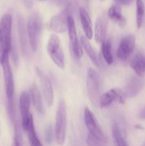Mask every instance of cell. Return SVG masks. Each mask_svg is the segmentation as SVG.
Returning a JSON list of instances; mask_svg holds the SVG:
<instances>
[{
    "label": "cell",
    "mask_w": 145,
    "mask_h": 146,
    "mask_svg": "<svg viewBox=\"0 0 145 146\" xmlns=\"http://www.w3.org/2000/svg\"><path fill=\"white\" fill-rule=\"evenodd\" d=\"M84 121L89 131V134L102 142H107L106 137L101 129L96 118L91 112L90 110L88 108H85L84 111Z\"/></svg>",
    "instance_id": "6"
},
{
    "label": "cell",
    "mask_w": 145,
    "mask_h": 146,
    "mask_svg": "<svg viewBox=\"0 0 145 146\" xmlns=\"http://www.w3.org/2000/svg\"><path fill=\"white\" fill-rule=\"evenodd\" d=\"M12 17L10 14L3 16L0 23V63L4 54L11 52L12 46L11 39Z\"/></svg>",
    "instance_id": "1"
},
{
    "label": "cell",
    "mask_w": 145,
    "mask_h": 146,
    "mask_svg": "<svg viewBox=\"0 0 145 146\" xmlns=\"http://www.w3.org/2000/svg\"><path fill=\"white\" fill-rule=\"evenodd\" d=\"M68 31L70 38L71 49L74 57L76 58H81L83 55V51H82V46L80 44L77 36L75 20L71 14L68 16Z\"/></svg>",
    "instance_id": "7"
},
{
    "label": "cell",
    "mask_w": 145,
    "mask_h": 146,
    "mask_svg": "<svg viewBox=\"0 0 145 146\" xmlns=\"http://www.w3.org/2000/svg\"><path fill=\"white\" fill-rule=\"evenodd\" d=\"M31 101V96L28 92L24 91L21 93L19 98V108L21 115V126L24 131L33 117L29 112Z\"/></svg>",
    "instance_id": "11"
},
{
    "label": "cell",
    "mask_w": 145,
    "mask_h": 146,
    "mask_svg": "<svg viewBox=\"0 0 145 146\" xmlns=\"http://www.w3.org/2000/svg\"><path fill=\"white\" fill-rule=\"evenodd\" d=\"M107 17L120 27H124L127 24L125 17L122 14V9L118 4H114L109 7L107 11Z\"/></svg>",
    "instance_id": "17"
},
{
    "label": "cell",
    "mask_w": 145,
    "mask_h": 146,
    "mask_svg": "<svg viewBox=\"0 0 145 146\" xmlns=\"http://www.w3.org/2000/svg\"><path fill=\"white\" fill-rule=\"evenodd\" d=\"M79 14L81 25H82V29L85 33V37L88 40L92 39V36H93V30H92V24L90 17L88 11L82 7L80 8Z\"/></svg>",
    "instance_id": "14"
},
{
    "label": "cell",
    "mask_w": 145,
    "mask_h": 146,
    "mask_svg": "<svg viewBox=\"0 0 145 146\" xmlns=\"http://www.w3.org/2000/svg\"><path fill=\"white\" fill-rule=\"evenodd\" d=\"M36 71L39 78L41 90H42L43 94H44V96L46 101L47 105L49 107L52 106L53 104L54 94L51 80H50L49 77L39 68H36Z\"/></svg>",
    "instance_id": "8"
},
{
    "label": "cell",
    "mask_w": 145,
    "mask_h": 146,
    "mask_svg": "<svg viewBox=\"0 0 145 146\" xmlns=\"http://www.w3.org/2000/svg\"><path fill=\"white\" fill-rule=\"evenodd\" d=\"M45 138L47 143H51L53 141V130L51 125H48L45 129Z\"/></svg>",
    "instance_id": "28"
},
{
    "label": "cell",
    "mask_w": 145,
    "mask_h": 146,
    "mask_svg": "<svg viewBox=\"0 0 145 146\" xmlns=\"http://www.w3.org/2000/svg\"><path fill=\"white\" fill-rule=\"evenodd\" d=\"M112 134L115 144L116 146H128L127 143L122 135V131L119 125L116 123H114L112 126Z\"/></svg>",
    "instance_id": "23"
},
{
    "label": "cell",
    "mask_w": 145,
    "mask_h": 146,
    "mask_svg": "<svg viewBox=\"0 0 145 146\" xmlns=\"http://www.w3.org/2000/svg\"><path fill=\"white\" fill-rule=\"evenodd\" d=\"M27 33L30 46L34 51L38 48V41L40 33L42 29V20L39 14L34 12L30 15L27 21Z\"/></svg>",
    "instance_id": "3"
},
{
    "label": "cell",
    "mask_w": 145,
    "mask_h": 146,
    "mask_svg": "<svg viewBox=\"0 0 145 146\" xmlns=\"http://www.w3.org/2000/svg\"><path fill=\"white\" fill-rule=\"evenodd\" d=\"M67 128L66 104L61 100L58 104L55 117V138L58 145H63L65 141Z\"/></svg>",
    "instance_id": "2"
},
{
    "label": "cell",
    "mask_w": 145,
    "mask_h": 146,
    "mask_svg": "<svg viewBox=\"0 0 145 146\" xmlns=\"http://www.w3.org/2000/svg\"><path fill=\"white\" fill-rule=\"evenodd\" d=\"M39 1H45V0H39Z\"/></svg>",
    "instance_id": "31"
},
{
    "label": "cell",
    "mask_w": 145,
    "mask_h": 146,
    "mask_svg": "<svg viewBox=\"0 0 145 146\" xmlns=\"http://www.w3.org/2000/svg\"><path fill=\"white\" fill-rule=\"evenodd\" d=\"M80 44L82 46V48L85 50V53L87 54V55L88 56L90 60L92 61V62L98 68H100V61L99 58L97 56L96 52L95 51L94 48H92V46H91V44H90L89 41H88V38H86L84 36H81L80 37Z\"/></svg>",
    "instance_id": "18"
},
{
    "label": "cell",
    "mask_w": 145,
    "mask_h": 146,
    "mask_svg": "<svg viewBox=\"0 0 145 146\" xmlns=\"http://www.w3.org/2000/svg\"><path fill=\"white\" fill-rule=\"evenodd\" d=\"M100 78L94 68H88L87 73V90L89 98L92 104L98 105L100 100Z\"/></svg>",
    "instance_id": "4"
},
{
    "label": "cell",
    "mask_w": 145,
    "mask_h": 146,
    "mask_svg": "<svg viewBox=\"0 0 145 146\" xmlns=\"http://www.w3.org/2000/svg\"><path fill=\"white\" fill-rule=\"evenodd\" d=\"M107 21L104 15H101L97 19L95 26V39L99 44H102L105 40Z\"/></svg>",
    "instance_id": "13"
},
{
    "label": "cell",
    "mask_w": 145,
    "mask_h": 146,
    "mask_svg": "<svg viewBox=\"0 0 145 146\" xmlns=\"http://www.w3.org/2000/svg\"><path fill=\"white\" fill-rule=\"evenodd\" d=\"M24 131L26 132L27 135H28V139L30 146H43L38 135H37L36 132L33 117L29 121Z\"/></svg>",
    "instance_id": "20"
},
{
    "label": "cell",
    "mask_w": 145,
    "mask_h": 146,
    "mask_svg": "<svg viewBox=\"0 0 145 146\" xmlns=\"http://www.w3.org/2000/svg\"><path fill=\"white\" fill-rule=\"evenodd\" d=\"M101 51L105 62L109 65L112 64L113 62V55L112 53V44L110 40L105 39L102 43Z\"/></svg>",
    "instance_id": "22"
},
{
    "label": "cell",
    "mask_w": 145,
    "mask_h": 146,
    "mask_svg": "<svg viewBox=\"0 0 145 146\" xmlns=\"http://www.w3.org/2000/svg\"><path fill=\"white\" fill-rule=\"evenodd\" d=\"M49 56L57 66L59 67L60 68H64L65 67V56H64V53L62 48H61L58 51L50 54Z\"/></svg>",
    "instance_id": "26"
},
{
    "label": "cell",
    "mask_w": 145,
    "mask_h": 146,
    "mask_svg": "<svg viewBox=\"0 0 145 146\" xmlns=\"http://www.w3.org/2000/svg\"><path fill=\"white\" fill-rule=\"evenodd\" d=\"M87 144L88 146H105V142L97 139L90 134H88L87 137Z\"/></svg>",
    "instance_id": "27"
},
{
    "label": "cell",
    "mask_w": 145,
    "mask_h": 146,
    "mask_svg": "<svg viewBox=\"0 0 145 146\" xmlns=\"http://www.w3.org/2000/svg\"><path fill=\"white\" fill-rule=\"evenodd\" d=\"M9 54H4L1 58V64L2 65L3 73H4V83H5L6 95L7 99L14 98V81L12 69L9 63Z\"/></svg>",
    "instance_id": "5"
},
{
    "label": "cell",
    "mask_w": 145,
    "mask_h": 146,
    "mask_svg": "<svg viewBox=\"0 0 145 146\" xmlns=\"http://www.w3.org/2000/svg\"><path fill=\"white\" fill-rule=\"evenodd\" d=\"M69 9H67L62 12L54 15L51 19L49 27L53 31L58 34H61L68 30V18L70 15Z\"/></svg>",
    "instance_id": "10"
},
{
    "label": "cell",
    "mask_w": 145,
    "mask_h": 146,
    "mask_svg": "<svg viewBox=\"0 0 145 146\" xmlns=\"http://www.w3.org/2000/svg\"><path fill=\"white\" fill-rule=\"evenodd\" d=\"M142 82L138 78H132L129 81L125 88L124 95L127 97H134L138 94L142 88Z\"/></svg>",
    "instance_id": "21"
},
{
    "label": "cell",
    "mask_w": 145,
    "mask_h": 146,
    "mask_svg": "<svg viewBox=\"0 0 145 146\" xmlns=\"http://www.w3.org/2000/svg\"><path fill=\"white\" fill-rule=\"evenodd\" d=\"M136 38L133 34H128L122 38L117 51V56L122 61L126 60L133 52Z\"/></svg>",
    "instance_id": "9"
},
{
    "label": "cell",
    "mask_w": 145,
    "mask_h": 146,
    "mask_svg": "<svg viewBox=\"0 0 145 146\" xmlns=\"http://www.w3.org/2000/svg\"><path fill=\"white\" fill-rule=\"evenodd\" d=\"M129 66L139 77L145 76V56L140 53L135 54L130 59Z\"/></svg>",
    "instance_id": "15"
},
{
    "label": "cell",
    "mask_w": 145,
    "mask_h": 146,
    "mask_svg": "<svg viewBox=\"0 0 145 146\" xmlns=\"http://www.w3.org/2000/svg\"><path fill=\"white\" fill-rule=\"evenodd\" d=\"M30 96H31V99L33 103V105L35 107L36 110L38 111L39 113L44 114V104H43L42 98H41V93H40L39 89L37 87L36 84L31 86V90H30Z\"/></svg>",
    "instance_id": "19"
},
{
    "label": "cell",
    "mask_w": 145,
    "mask_h": 146,
    "mask_svg": "<svg viewBox=\"0 0 145 146\" xmlns=\"http://www.w3.org/2000/svg\"><path fill=\"white\" fill-rule=\"evenodd\" d=\"M133 0H115L118 5H129L132 2Z\"/></svg>",
    "instance_id": "29"
},
{
    "label": "cell",
    "mask_w": 145,
    "mask_h": 146,
    "mask_svg": "<svg viewBox=\"0 0 145 146\" xmlns=\"http://www.w3.org/2000/svg\"><path fill=\"white\" fill-rule=\"evenodd\" d=\"M136 26L138 29H140L143 24L144 16L145 7L142 0H136Z\"/></svg>",
    "instance_id": "25"
},
{
    "label": "cell",
    "mask_w": 145,
    "mask_h": 146,
    "mask_svg": "<svg viewBox=\"0 0 145 146\" xmlns=\"http://www.w3.org/2000/svg\"><path fill=\"white\" fill-rule=\"evenodd\" d=\"M11 146H22V143L19 142L18 140H16V138H14V141H13L12 145Z\"/></svg>",
    "instance_id": "30"
},
{
    "label": "cell",
    "mask_w": 145,
    "mask_h": 146,
    "mask_svg": "<svg viewBox=\"0 0 145 146\" xmlns=\"http://www.w3.org/2000/svg\"><path fill=\"white\" fill-rule=\"evenodd\" d=\"M61 48V41L59 37L55 34H53L50 36L47 44V52L48 55L53 54L55 51Z\"/></svg>",
    "instance_id": "24"
},
{
    "label": "cell",
    "mask_w": 145,
    "mask_h": 146,
    "mask_svg": "<svg viewBox=\"0 0 145 146\" xmlns=\"http://www.w3.org/2000/svg\"><path fill=\"white\" fill-rule=\"evenodd\" d=\"M124 101H125V96L121 90L114 88L104 93L100 97L99 104L102 108H105V107L109 106L114 101L122 104L124 103Z\"/></svg>",
    "instance_id": "12"
},
{
    "label": "cell",
    "mask_w": 145,
    "mask_h": 146,
    "mask_svg": "<svg viewBox=\"0 0 145 146\" xmlns=\"http://www.w3.org/2000/svg\"><path fill=\"white\" fill-rule=\"evenodd\" d=\"M18 31L21 51L23 55L26 56L28 52V41H27L28 33H27L25 21L22 17H18Z\"/></svg>",
    "instance_id": "16"
}]
</instances>
